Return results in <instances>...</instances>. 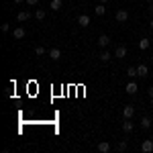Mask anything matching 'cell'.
Wrapping results in <instances>:
<instances>
[{"label": "cell", "mask_w": 153, "mask_h": 153, "mask_svg": "<svg viewBox=\"0 0 153 153\" xmlns=\"http://www.w3.org/2000/svg\"><path fill=\"white\" fill-rule=\"evenodd\" d=\"M125 90H127V94H129V96H135V94H137V90H139V86H137V82L131 80V82H127V88H125Z\"/></svg>", "instance_id": "4"}, {"label": "cell", "mask_w": 153, "mask_h": 153, "mask_svg": "<svg viewBox=\"0 0 153 153\" xmlns=\"http://www.w3.org/2000/svg\"><path fill=\"white\" fill-rule=\"evenodd\" d=\"M94 12H96V16H102V14L106 12V6L102 4V2H100L98 6H94Z\"/></svg>", "instance_id": "18"}, {"label": "cell", "mask_w": 153, "mask_h": 153, "mask_svg": "<svg viewBox=\"0 0 153 153\" xmlns=\"http://www.w3.org/2000/svg\"><path fill=\"white\" fill-rule=\"evenodd\" d=\"M133 117H135V106L125 104V108H123V118H133Z\"/></svg>", "instance_id": "2"}, {"label": "cell", "mask_w": 153, "mask_h": 153, "mask_svg": "<svg viewBox=\"0 0 153 153\" xmlns=\"http://www.w3.org/2000/svg\"><path fill=\"white\" fill-rule=\"evenodd\" d=\"M25 2H27L29 6H35V4H37V2H39V0H25Z\"/></svg>", "instance_id": "24"}, {"label": "cell", "mask_w": 153, "mask_h": 153, "mask_svg": "<svg viewBox=\"0 0 153 153\" xmlns=\"http://www.w3.org/2000/svg\"><path fill=\"white\" fill-rule=\"evenodd\" d=\"M149 27H151V29H153V19H151V21H149Z\"/></svg>", "instance_id": "28"}, {"label": "cell", "mask_w": 153, "mask_h": 153, "mask_svg": "<svg viewBox=\"0 0 153 153\" xmlns=\"http://www.w3.org/2000/svg\"><path fill=\"white\" fill-rule=\"evenodd\" d=\"M147 92H149V96H153V86H149V90H147Z\"/></svg>", "instance_id": "25"}, {"label": "cell", "mask_w": 153, "mask_h": 153, "mask_svg": "<svg viewBox=\"0 0 153 153\" xmlns=\"http://www.w3.org/2000/svg\"><path fill=\"white\" fill-rule=\"evenodd\" d=\"M133 129H135L133 120H131V118H125V120H123V133H125V135H131Z\"/></svg>", "instance_id": "1"}, {"label": "cell", "mask_w": 153, "mask_h": 153, "mask_svg": "<svg viewBox=\"0 0 153 153\" xmlns=\"http://www.w3.org/2000/svg\"><path fill=\"white\" fill-rule=\"evenodd\" d=\"M100 2H102V4H106V2H108V0H100Z\"/></svg>", "instance_id": "29"}, {"label": "cell", "mask_w": 153, "mask_h": 153, "mask_svg": "<svg viewBox=\"0 0 153 153\" xmlns=\"http://www.w3.org/2000/svg\"><path fill=\"white\" fill-rule=\"evenodd\" d=\"M21 2H25V0H14V4H21Z\"/></svg>", "instance_id": "27"}, {"label": "cell", "mask_w": 153, "mask_h": 153, "mask_svg": "<svg viewBox=\"0 0 153 153\" xmlns=\"http://www.w3.org/2000/svg\"><path fill=\"white\" fill-rule=\"evenodd\" d=\"M29 19H31V12L29 10H21L16 14V21H19V23H25V21H29Z\"/></svg>", "instance_id": "13"}, {"label": "cell", "mask_w": 153, "mask_h": 153, "mask_svg": "<svg viewBox=\"0 0 153 153\" xmlns=\"http://www.w3.org/2000/svg\"><path fill=\"white\" fill-rule=\"evenodd\" d=\"M151 106H153V96H151Z\"/></svg>", "instance_id": "30"}, {"label": "cell", "mask_w": 153, "mask_h": 153, "mask_svg": "<svg viewBox=\"0 0 153 153\" xmlns=\"http://www.w3.org/2000/svg\"><path fill=\"white\" fill-rule=\"evenodd\" d=\"M149 47H151V41H149V37H143V39H139V49H141V51H147Z\"/></svg>", "instance_id": "11"}, {"label": "cell", "mask_w": 153, "mask_h": 153, "mask_svg": "<svg viewBox=\"0 0 153 153\" xmlns=\"http://www.w3.org/2000/svg\"><path fill=\"white\" fill-rule=\"evenodd\" d=\"M110 149H112V145H110L108 141H102V143H98V151H100V153H108Z\"/></svg>", "instance_id": "14"}, {"label": "cell", "mask_w": 153, "mask_h": 153, "mask_svg": "<svg viewBox=\"0 0 153 153\" xmlns=\"http://www.w3.org/2000/svg\"><path fill=\"white\" fill-rule=\"evenodd\" d=\"M117 21L118 23H127V21H129V10H127V8L117 10Z\"/></svg>", "instance_id": "3"}, {"label": "cell", "mask_w": 153, "mask_h": 153, "mask_svg": "<svg viewBox=\"0 0 153 153\" xmlns=\"http://www.w3.org/2000/svg\"><path fill=\"white\" fill-rule=\"evenodd\" d=\"M25 35H27V31H25L23 27H16L12 31V39H25Z\"/></svg>", "instance_id": "10"}, {"label": "cell", "mask_w": 153, "mask_h": 153, "mask_svg": "<svg viewBox=\"0 0 153 153\" xmlns=\"http://www.w3.org/2000/svg\"><path fill=\"white\" fill-rule=\"evenodd\" d=\"M0 29H2L4 33H8V29H10V25H8V23H2V27H0Z\"/></svg>", "instance_id": "23"}, {"label": "cell", "mask_w": 153, "mask_h": 153, "mask_svg": "<svg viewBox=\"0 0 153 153\" xmlns=\"http://www.w3.org/2000/svg\"><path fill=\"white\" fill-rule=\"evenodd\" d=\"M98 45H100L102 49H106L108 45H110V37H108V35H100V37H98Z\"/></svg>", "instance_id": "12"}, {"label": "cell", "mask_w": 153, "mask_h": 153, "mask_svg": "<svg viewBox=\"0 0 153 153\" xmlns=\"http://www.w3.org/2000/svg\"><path fill=\"white\" fill-rule=\"evenodd\" d=\"M78 25H80V27H88V25H90V16H88V14H80V16H78Z\"/></svg>", "instance_id": "15"}, {"label": "cell", "mask_w": 153, "mask_h": 153, "mask_svg": "<svg viewBox=\"0 0 153 153\" xmlns=\"http://www.w3.org/2000/svg\"><path fill=\"white\" fill-rule=\"evenodd\" d=\"M35 53H37V55H45V47H41V45H39V47L35 49Z\"/></svg>", "instance_id": "22"}, {"label": "cell", "mask_w": 153, "mask_h": 153, "mask_svg": "<svg viewBox=\"0 0 153 153\" xmlns=\"http://www.w3.org/2000/svg\"><path fill=\"white\" fill-rule=\"evenodd\" d=\"M137 76H139V78H147V76H149V68H147L145 63L137 65Z\"/></svg>", "instance_id": "9"}, {"label": "cell", "mask_w": 153, "mask_h": 153, "mask_svg": "<svg viewBox=\"0 0 153 153\" xmlns=\"http://www.w3.org/2000/svg\"><path fill=\"white\" fill-rule=\"evenodd\" d=\"M61 6H63V4H61V0H51V4H49V8H51V10H61Z\"/></svg>", "instance_id": "16"}, {"label": "cell", "mask_w": 153, "mask_h": 153, "mask_svg": "<svg viewBox=\"0 0 153 153\" xmlns=\"http://www.w3.org/2000/svg\"><path fill=\"white\" fill-rule=\"evenodd\" d=\"M127 76H129L131 80H133V78H139V76H137V68H127Z\"/></svg>", "instance_id": "20"}, {"label": "cell", "mask_w": 153, "mask_h": 153, "mask_svg": "<svg viewBox=\"0 0 153 153\" xmlns=\"http://www.w3.org/2000/svg\"><path fill=\"white\" fill-rule=\"evenodd\" d=\"M149 127H151V118H149V117H143V118H141V129L147 131Z\"/></svg>", "instance_id": "17"}, {"label": "cell", "mask_w": 153, "mask_h": 153, "mask_svg": "<svg viewBox=\"0 0 153 153\" xmlns=\"http://www.w3.org/2000/svg\"><path fill=\"white\" fill-rule=\"evenodd\" d=\"M141 151L143 153H151L153 151V141L151 139H145V141L141 143Z\"/></svg>", "instance_id": "8"}, {"label": "cell", "mask_w": 153, "mask_h": 153, "mask_svg": "<svg viewBox=\"0 0 153 153\" xmlns=\"http://www.w3.org/2000/svg\"><path fill=\"white\" fill-rule=\"evenodd\" d=\"M149 12H151V14H153V2H151V4H149Z\"/></svg>", "instance_id": "26"}, {"label": "cell", "mask_w": 153, "mask_h": 153, "mask_svg": "<svg viewBox=\"0 0 153 153\" xmlns=\"http://www.w3.org/2000/svg\"><path fill=\"white\" fill-rule=\"evenodd\" d=\"M45 16H47V12L43 10V8H39V10L35 12V19H37V21H43V19H45Z\"/></svg>", "instance_id": "19"}, {"label": "cell", "mask_w": 153, "mask_h": 153, "mask_svg": "<svg viewBox=\"0 0 153 153\" xmlns=\"http://www.w3.org/2000/svg\"><path fill=\"white\" fill-rule=\"evenodd\" d=\"M112 55H114V53H110V51H106V49H102V51L98 53V59H100L102 63H106V61H110V59H112Z\"/></svg>", "instance_id": "5"}, {"label": "cell", "mask_w": 153, "mask_h": 153, "mask_svg": "<svg viewBox=\"0 0 153 153\" xmlns=\"http://www.w3.org/2000/svg\"><path fill=\"white\" fill-rule=\"evenodd\" d=\"M127 147H129V143H127V141H120V143L117 145V149H118V151H127Z\"/></svg>", "instance_id": "21"}, {"label": "cell", "mask_w": 153, "mask_h": 153, "mask_svg": "<svg viewBox=\"0 0 153 153\" xmlns=\"http://www.w3.org/2000/svg\"><path fill=\"white\" fill-rule=\"evenodd\" d=\"M114 57L117 59H125L127 57V47H125V45H118V47L114 49Z\"/></svg>", "instance_id": "6"}, {"label": "cell", "mask_w": 153, "mask_h": 153, "mask_svg": "<svg viewBox=\"0 0 153 153\" xmlns=\"http://www.w3.org/2000/svg\"><path fill=\"white\" fill-rule=\"evenodd\" d=\"M147 2H149V4H151V2H153V0H147Z\"/></svg>", "instance_id": "31"}, {"label": "cell", "mask_w": 153, "mask_h": 153, "mask_svg": "<svg viewBox=\"0 0 153 153\" xmlns=\"http://www.w3.org/2000/svg\"><path fill=\"white\" fill-rule=\"evenodd\" d=\"M47 55H49L51 59H53V61H59V59H61V49H57V47L49 49V51H47Z\"/></svg>", "instance_id": "7"}]
</instances>
